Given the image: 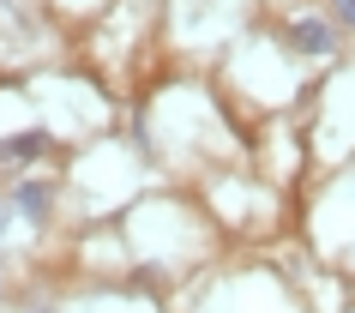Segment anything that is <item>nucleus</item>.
Here are the masks:
<instances>
[{
  "label": "nucleus",
  "mask_w": 355,
  "mask_h": 313,
  "mask_svg": "<svg viewBox=\"0 0 355 313\" xmlns=\"http://www.w3.org/2000/svg\"><path fill=\"white\" fill-rule=\"evenodd\" d=\"M289 49H295V55H331L337 49V24L331 19H295L289 24Z\"/></svg>",
  "instance_id": "nucleus-1"
},
{
  "label": "nucleus",
  "mask_w": 355,
  "mask_h": 313,
  "mask_svg": "<svg viewBox=\"0 0 355 313\" xmlns=\"http://www.w3.org/2000/svg\"><path fill=\"white\" fill-rule=\"evenodd\" d=\"M49 205H55V187H49V181H19V187H12V211H19V217L42 223V217H49Z\"/></svg>",
  "instance_id": "nucleus-2"
},
{
  "label": "nucleus",
  "mask_w": 355,
  "mask_h": 313,
  "mask_svg": "<svg viewBox=\"0 0 355 313\" xmlns=\"http://www.w3.org/2000/svg\"><path fill=\"white\" fill-rule=\"evenodd\" d=\"M42 151H49V133L31 127V133H12V139H0V163H37Z\"/></svg>",
  "instance_id": "nucleus-3"
},
{
  "label": "nucleus",
  "mask_w": 355,
  "mask_h": 313,
  "mask_svg": "<svg viewBox=\"0 0 355 313\" xmlns=\"http://www.w3.org/2000/svg\"><path fill=\"white\" fill-rule=\"evenodd\" d=\"M331 12H337V24H349V31H355V0H337Z\"/></svg>",
  "instance_id": "nucleus-4"
},
{
  "label": "nucleus",
  "mask_w": 355,
  "mask_h": 313,
  "mask_svg": "<svg viewBox=\"0 0 355 313\" xmlns=\"http://www.w3.org/2000/svg\"><path fill=\"white\" fill-rule=\"evenodd\" d=\"M6 217H19V211H12V199H0V229H6Z\"/></svg>",
  "instance_id": "nucleus-5"
},
{
  "label": "nucleus",
  "mask_w": 355,
  "mask_h": 313,
  "mask_svg": "<svg viewBox=\"0 0 355 313\" xmlns=\"http://www.w3.org/2000/svg\"><path fill=\"white\" fill-rule=\"evenodd\" d=\"M31 313H55V307H31Z\"/></svg>",
  "instance_id": "nucleus-6"
}]
</instances>
